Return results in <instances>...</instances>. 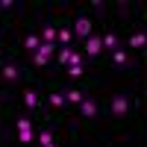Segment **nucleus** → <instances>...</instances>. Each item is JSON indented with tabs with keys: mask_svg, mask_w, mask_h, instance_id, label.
<instances>
[{
	"mask_svg": "<svg viewBox=\"0 0 147 147\" xmlns=\"http://www.w3.org/2000/svg\"><path fill=\"white\" fill-rule=\"evenodd\" d=\"M15 141L18 144H35V121L30 115L15 118Z\"/></svg>",
	"mask_w": 147,
	"mask_h": 147,
	"instance_id": "f257e3e1",
	"label": "nucleus"
},
{
	"mask_svg": "<svg viewBox=\"0 0 147 147\" xmlns=\"http://www.w3.org/2000/svg\"><path fill=\"white\" fill-rule=\"evenodd\" d=\"M71 30H74V41H85L88 35H94V21L88 15H80V18H74Z\"/></svg>",
	"mask_w": 147,
	"mask_h": 147,
	"instance_id": "f03ea898",
	"label": "nucleus"
},
{
	"mask_svg": "<svg viewBox=\"0 0 147 147\" xmlns=\"http://www.w3.org/2000/svg\"><path fill=\"white\" fill-rule=\"evenodd\" d=\"M129 109H132V100L127 94H112V100H109V112H112V118L118 121H124L127 115H129Z\"/></svg>",
	"mask_w": 147,
	"mask_h": 147,
	"instance_id": "7ed1b4c3",
	"label": "nucleus"
},
{
	"mask_svg": "<svg viewBox=\"0 0 147 147\" xmlns=\"http://www.w3.org/2000/svg\"><path fill=\"white\" fill-rule=\"evenodd\" d=\"M21 80V65L12 62V59H6V62H0V82L3 85H12Z\"/></svg>",
	"mask_w": 147,
	"mask_h": 147,
	"instance_id": "20e7f679",
	"label": "nucleus"
},
{
	"mask_svg": "<svg viewBox=\"0 0 147 147\" xmlns=\"http://www.w3.org/2000/svg\"><path fill=\"white\" fill-rule=\"evenodd\" d=\"M82 53L85 56H88V59H97V56H103L106 50H103V38H100V35H88V38H85L82 41Z\"/></svg>",
	"mask_w": 147,
	"mask_h": 147,
	"instance_id": "39448f33",
	"label": "nucleus"
},
{
	"mask_svg": "<svg viewBox=\"0 0 147 147\" xmlns=\"http://www.w3.org/2000/svg\"><path fill=\"white\" fill-rule=\"evenodd\" d=\"M77 109H80V118H82V121H94V118H97V100L88 97V94H85V100H82Z\"/></svg>",
	"mask_w": 147,
	"mask_h": 147,
	"instance_id": "423d86ee",
	"label": "nucleus"
},
{
	"mask_svg": "<svg viewBox=\"0 0 147 147\" xmlns=\"http://www.w3.org/2000/svg\"><path fill=\"white\" fill-rule=\"evenodd\" d=\"M21 100H24V106H27V112H35V109L41 106V94L35 88H24L21 91Z\"/></svg>",
	"mask_w": 147,
	"mask_h": 147,
	"instance_id": "0eeeda50",
	"label": "nucleus"
},
{
	"mask_svg": "<svg viewBox=\"0 0 147 147\" xmlns=\"http://www.w3.org/2000/svg\"><path fill=\"white\" fill-rule=\"evenodd\" d=\"M127 44H129V50H147V30H132Z\"/></svg>",
	"mask_w": 147,
	"mask_h": 147,
	"instance_id": "6e6552de",
	"label": "nucleus"
},
{
	"mask_svg": "<svg viewBox=\"0 0 147 147\" xmlns=\"http://www.w3.org/2000/svg\"><path fill=\"white\" fill-rule=\"evenodd\" d=\"M35 144L38 147H56V132L50 127H41L38 132H35Z\"/></svg>",
	"mask_w": 147,
	"mask_h": 147,
	"instance_id": "1a4fd4ad",
	"label": "nucleus"
},
{
	"mask_svg": "<svg viewBox=\"0 0 147 147\" xmlns=\"http://www.w3.org/2000/svg\"><path fill=\"white\" fill-rule=\"evenodd\" d=\"M47 106H50V109H56V112H62V109L68 106V100H65V91L50 88V94H47Z\"/></svg>",
	"mask_w": 147,
	"mask_h": 147,
	"instance_id": "9d476101",
	"label": "nucleus"
},
{
	"mask_svg": "<svg viewBox=\"0 0 147 147\" xmlns=\"http://www.w3.org/2000/svg\"><path fill=\"white\" fill-rule=\"evenodd\" d=\"M65 100H68V106H80L82 100H85V91L80 88V85H68V88H65Z\"/></svg>",
	"mask_w": 147,
	"mask_h": 147,
	"instance_id": "9b49d317",
	"label": "nucleus"
},
{
	"mask_svg": "<svg viewBox=\"0 0 147 147\" xmlns=\"http://www.w3.org/2000/svg\"><path fill=\"white\" fill-rule=\"evenodd\" d=\"M38 35H41L44 44H56V38H59V24H44Z\"/></svg>",
	"mask_w": 147,
	"mask_h": 147,
	"instance_id": "f8f14e48",
	"label": "nucleus"
},
{
	"mask_svg": "<svg viewBox=\"0 0 147 147\" xmlns=\"http://www.w3.org/2000/svg\"><path fill=\"white\" fill-rule=\"evenodd\" d=\"M59 47H74V30L68 24H59V38H56Z\"/></svg>",
	"mask_w": 147,
	"mask_h": 147,
	"instance_id": "ddd939ff",
	"label": "nucleus"
},
{
	"mask_svg": "<svg viewBox=\"0 0 147 147\" xmlns=\"http://www.w3.org/2000/svg\"><path fill=\"white\" fill-rule=\"evenodd\" d=\"M112 62H115L118 68H129V65H132V53L118 47V50H112Z\"/></svg>",
	"mask_w": 147,
	"mask_h": 147,
	"instance_id": "4468645a",
	"label": "nucleus"
},
{
	"mask_svg": "<svg viewBox=\"0 0 147 147\" xmlns=\"http://www.w3.org/2000/svg\"><path fill=\"white\" fill-rule=\"evenodd\" d=\"M65 74H68L71 82H82V80H85V65H68Z\"/></svg>",
	"mask_w": 147,
	"mask_h": 147,
	"instance_id": "2eb2a0df",
	"label": "nucleus"
},
{
	"mask_svg": "<svg viewBox=\"0 0 147 147\" xmlns=\"http://www.w3.org/2000/svg\"><path fill=\"white\" fill-rule=\"evenodd\" d=\"M100 38H103V50H109V53H112V50H118V35H115V30H106L103 35H100Z\"/></svg>",
	"mask_w": 147,
	"mask_h": 147,
	"instance_id": "dca6fc26",
	"label": "nucleus"
},
{
	"mask_svg": "<svg viewBox=\"0 0 147 147\" xmlns=\"http://www.w3.org/2000/svg\"><path fill=\"white\" fill-rule=\"evenodd\" d=\"M24 47H27V53H35L41 47V35H35V32H27L24 35Z\"/></svg>",
	"mask_w": 147,
	"mask_h": 147,
	"instance_id": "f3484780",
	"label": "nucleus"
},
{
	"mask_svg": "<svg viewBox=\"0 0 147 147\" xmlns=\"http://www.w3.org/2000/svg\"><path fill=\"white\" fill-rule=\"evenodd\" d=\"M71 56H74V47H59L56 50V59H59V65H71Z\"/></svg>",
	"mask_w": 147,
	"mask_h": 147,
	"instance_id": "a211bd4d",
	"label": "nucleus"
},
{
	"mask_svg": "<svg viewBox=\"0 0 147 147\" xmlns=\"http://www.w3.org/2000/svg\"><path fill=\"white\" fill-rule=\"evenodd\" d=\"M30 62H32V65H35V68H44V65H47V62H50V59H47V56H44V53H38V50H35V53H30Z\"/></svg>",
	"mask_w": 147,
	"mask_h": 147,
	"instance_id": "6ab92c4d",
	"label": "nucleus"
},
{
	"mask_svg": "<svg viewBox=\"0 0 147 147\" xmlns=\"http://www.w3.org/2000/svg\"><path fill=\"white\" fill-rule=\"evenodd\" d=\"M85 59H88V56H85L82 50H74V56H71V65H85Z\"/></svg>",
	"mask_w": 147,
	"mask_h": 147,
	"instance_id": "aec40b11",
	"label": "nucleus"
},
{
	"mask_svg": "<svg viewBox=\"0 0 147 147\" xmlns=\"http://www.w3.org/2000/svg\"><path fill=\"white\" fill-rule=\"evenodd\" d=\"M15 9V0H0V12H12Z\"/></svg>",
	"mask_w": 147,
	"mask_h": 147,
	"instance_id": "412c9836",
	"label": "nucleus"
},
{
	"mask_svg": "<svg viewBox=\"0 0 147 147\" xmlns=\"http://www.w3.org/2000/svg\"><path fill=\"white\" fill-rule=\"evenodd\" d=\"M6 50V47H3V30H0V53H3Z\"/></svg>",
	"mask_w": 147,
	"mask_h": 147,
	"instance_id": "4be33fe9",
	"label": "nucleus"
},
{
	"mask_svg": "<svg viewBox=\"0 0 147 147\" xmlns=\"http://www.w3.org/2000/svg\"><path fill=\"white\" fill-rule=\"evenodd\" d=\"M144 9H147V0H144Z\"/></svg>",
	"mask_w": 147,
	"mask_h": 147,
	"instance_id": "5701e85b",
	"label": "nucleus"
}]
</instances>
